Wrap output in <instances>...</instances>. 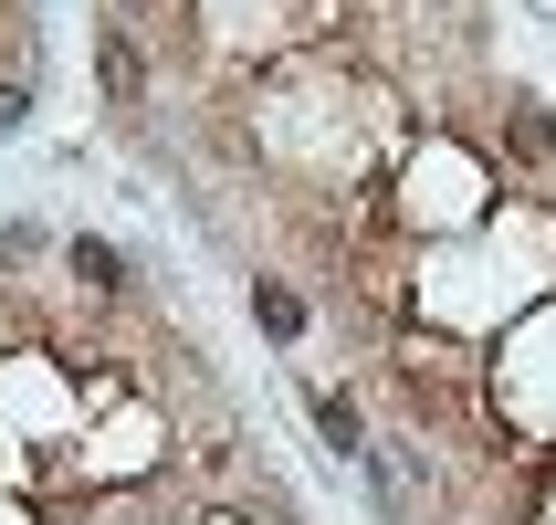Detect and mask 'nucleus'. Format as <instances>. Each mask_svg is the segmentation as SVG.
<instances>
[{
    "label": "nucleus",
    "mask_w": 556,
    "mask_h": 525,
    "mask_svg": "<svg viewBox=\"0 0 556 525\" xmlns=\"http://www.w3.org/2000/svg\"><path fill=\"white\" fill-rule=\"evenodd\" d=\"M94 85H105V105H116V116H137V105H148V53H137V32H126L116 11L94 22Z\"/></svg>",
    "instance_id": "f257e3e1"
},
{
    "label": "nucleus",
    "mask_w": 556,
    "mask_h": 525,
    "mask_svg": "<svg viewBox=\"0 0 556 525\" xmlns=\"http://www.w3.org/2000/svg\"><path fill=\"white\" fill-rule=\"evenodd\" d=\"M231 463H242V432H231L220 410H200V432L179 441V473L189 484H231Z\"/></svg>",
    "instance_id": "f03ea898"
},
{
    "label": "nucleus",
    "mask_w": 556,
    "mask_h": 525,
    "mask_svg": "<svg viewBox=\"0 0 556 525\" xmlns=\"http://www.w3.org/2000/svg\"><path fill=\"white\" fill-rule=\"evenodd\" d=\"M63 274H74V295L116 305V295H126V252H116V242H85V232H74V242H63Z\"/></svg>",
    "instance_id": "7ed1b4c3"
},
{
    "label": "nucleus",
    "mask_w": 556,
    "mask_h": 525,
    "mask_svg": "<svg viewBox=\"0 0 556 525\" xmlns=\"http://www.w3.org/2000/svg\"><path fill=\"white\" fill-rule=\"evenodd\" d=\"M504 148H515V168H556V126L535 95H504Z\"/></svg>",
    "instance_id": "20e7f679"
},
{
    "label": "nucleus",
    "mask_w": 556,
    "mask_h": 525,
    "mask_svg": "<svg viewBox=\"0 0 556 525\" xmlns=\"http://www.w3.org/2000/svg\"><path fill=\"white\" fill-rule=\"evenodd\" d=\"M252 315H263V337H274V347L305 337V295H294V284H274V274H252Z\"/></svg>",
    "instance_id": "39448f33"
},
{
    "label": "nucleus",
    "mask_w": 556,
    "mask_h": 525,
    "mask_svg": "<svg viewBox=\"0 0 556 525\" xmlns=\"http://www.w3.org/2000/svg\"><path fill=\"white\" fill-rule=\"evenodd\" d=\"M305 410H315V432H326V452H368V421H357L346 389H305Z\"/></svg>",
    "instance_id": "423d86ee"
},
{
    "label": "nucleus",
    "mask_w": 556,
    "mask_h": 525,
    "mask_svg": "<svg viewBox=\"0 0 556 525\" xmlns=\"http://www.w3.org/2000/svg\"><path fill=\"white\" fill-rule=\"evenodd\" d=\"M168 11H179V0H116V22H126V32H137V22L157 32V22H168Z\"/></svg>",
    "instance_id": "0eeeda50"
},
{
    "label": "nucleus",
    "mask_w": 556,
    "mask_h": 525,
    "mask_svg": "<svg viewBox=\"0 0 556 525\" xmlns=\"http://www.w3.org/2000/svg\"><path fill=\"white\" fill-rule=\"evenodd\" d=\"M22 116H31V95H22V85H0V137H11Z\"/></svg>",
    "instance_id": "6e6552de"
},
{
    "label": "nucleus",
    "mask_w": 556,
    "mask_h": 525,
    "mask_svg": "<svg viewBox=\"0 0 556 525\" xmlns=\"http://www.w3.org/2000/svg\"><path fill=\"white\" fill-rule=\"evenodd\" d=\"M157 525H168V515H157Z\"/></svg>",
    "instance_id": "1a4fd4ad"
},
{
    "label": "nucleus",
    "mask_w": 556,
    "mask_h": 525,
    "mask_svg": "<svg viewBox=\"0 0 556 525\" xmlns=\"http://www.w3.org/2000/svg\"><path fill=\"white\" fill-rule=\"evenodd\" d=\"M274 525H283V515H274Z\"/></svg>",
    "instance_id": "9d476101"
}]
</instances>
